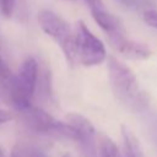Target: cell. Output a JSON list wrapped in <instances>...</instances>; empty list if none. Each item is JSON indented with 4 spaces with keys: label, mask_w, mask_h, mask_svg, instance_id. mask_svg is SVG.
Masks as SVG:
<instances>
[{
    "label": "cell",
    "mask_w": 157,
    "mask_h": 157,
    "mask_svg": "<svg viewBox=\"0 0 157 157\" xmlns=\"http://www.w3.org/2000/svg\"><path fill=\"white\" fill-rule=\"evenodd\" d=\"M76 60L85 66H96L107 59V50L103 42L96 37L83 21H78L75 28Z\"/></svg>",
    "instance_id": "277c9868"
},
{
    "label": "cell",
    "mask_w": 157,
    "mask_h": 157,
    "mask_svg": "<svg viewBox=\"0 0 157 157\" xmlns=\"http://www.w3.org/2000/svg\"><path fill=\"white\" fill-rule=\"evenodd\" d=\"M91 13H92V17L96 21V23L107 34L110 44L119 40L123 37H126V32L123 26V22L117 16L108 12L105 10V7L91 10Z\"/></svg>",
    "instance_id": "52a82bcc"
},
{
    "label": "cell",
    "mask_w": 157,
    "mask_h": 157,
    "mask_svg": "<svg viewBox=\"0 0 157 157\" xmlns=\"http://www.w3.org/2000/svg\"><path fill=\"white\" fill-rule=\"evenodd\" d=\"M119 1L126 7H137V6H140L139 0H119Z\"/></svg>",
    "instance_id": "ac0fdd59"
},
{
    "label": "cell",
    "mask_w": 157,
    "mask_h": 157,
    "mask_svg": "<svg viewBox=\"0 0 157 157\" xmlns=\"http://www.w3.org/2000/svg\"><path fill=\"white\" fill-rule=\"evenodd\" d=\"M38 61L29 56L25 59L16 76H12L9 83V93L12 103L20 110L31 105L38 81Z\"/></svg>",
    "instance_id": "7a4b0ae2"
},
{
    "label": "cell",
    "mask_w": 157,
    "mask_h": 157,
    "mask_svg": "<svg viewBox=\"0 0 157 157\" xmlns=\"http://www.w3.org/2000/svg\"><path fill=\"white\" fill-rule=\"evenodd\" d=\"M86 4L88 5L90 10H94V9H101V7H104L103 5V1L102 0H85Z\"/></svg>",
    "instance_id": "2e32d148"
},
{
    "label": "cell",
    "mask_w": 157,
    "mask_h": 157,
    "mask_svg": "<svg viewBox=\"0 0 157 157\" xmlns=\"http://www.w3.org/2000/svg\"><path fill=\"white\" fill-rule=\"evenodd\" d=\"M29 157H48L42 150H38V148H36V150H33V151H31V153H29Z\"/></svg>",
    "instance_id": "d6986e66"
},
{
    "label": "cell",
    "mask_w": 157,
    "mask_h": 157,
    "mask_svg": "<svg viewBox=\"0 0 157 157\" xmlns=\"http://www.w3.org/2000/svg\"><path fill=\"white\" fill-rule=\"evenodd\" d=\"M148 130L153 142L157 146V114H151L148 117Z\"/></svg>",
    "instance_id": "5bb4252c"
},
{
    "label": "cell",
    "mask_w": 157,
    "mask_h": 157,
    "mask_svg": "<svg viewBox=\"0 0 157 157\" xmlns=\"http://www.w3.org/2000/svg\"><path fill=\"white\" fill-rule=\"evenodd\" d=\"M63 157H71V156H69V155H64Z\"/></svg>",
    "instance_id": "44dd1931"
},
{
    "label": "cell",
    "mask_w": 157,
    "mask_h": 157,
    "mask_svg": "<svg viewBox=\"0 0 157 157\" xmlns=\"http://www.w3.org/2000/svg\"><path fill=\"white\" fill-rule=\"evenodd\" d=\"M108 76L115 98L130 112L141 113L150 107V94L140 87L134 71L115 56H108Z\"/></svg>",
    "instance_id": "6da1fadb"
},
{
    "label": "cell",
    "mask_w": 157,
    "mask_h": 157,
    "mask_svg": "<svg viewBox=\"0 0 157 157\" xmlns=\"http://www.w3.org/2000/svg\"><path fill=\"white\" fill-rule=\"evenodd\" d=\"M0 157H5V155H4V152L1 151V148H0Z\"/></svg>",
    "instance_id": "ffe728a7"
},
{
    "label": "cell",
    "mask_w": 157,
    "mask_h": 157,
    "mask_svg": "<svg viewBox=\"0 0 157 157\" xmlns=\"http://www.w3.org/2000/svg\"><path fill=\"white\" fill-rule=\"evenodd\" d=\"M110 45L124 58L130 60H145L152 54V50L147 44L129 39L128 37H123Z\"/></svg>",
    "instance_id": "ba28073f"
},
{
    "label": "cell",
    "mask_w": 157,
    "mask_h": 157,
    "mask_svg": "<svg viewBox=\"0 0 157 157\" xmlns=\"http://www.w3.org/2000/svg\"><path fill=\"white\" fill-rule=\"evenodd\" d=\"M67 1H75V0H67Z\"/></svg>",
    "instance_id": "7402d4cb"
},
{
    "label": "cell",
    "mask_w": 157,
    "mask_h": 157,
    "mask_svg": "<svg viewBox=\"0 0 157 157\" xmlns=\"http://www.w3.org/2000/svg\"><path fill=\"white\" fill-rule=\"evenodd\" d=\"M16 0H0V13L4 17H10L13 12Z\"/></svg>",
    "instance_id": "7c38bea8"
},
{
    "label": "cell",
    "mask_w": 157,
    "mask_h": 157,
    "mask_svg": "<svg viewBox=\"0 0 157 157\" xmlns=\"http://www.w3.org/2000/svg\"><path fill=\"white\" fill-rule=\"evenodd\" d=\"M144 21L150 26V27H153V28H157V10H146L144 11Z\"/></svg>",
    "instance_id": "4fadbf2b"
},
{
    "label": "cell",
    "mask_w": 157,
    "mask_h": 157,
    "mask_svg": "<svg viewBox=\"0 0 157 157\" xmlns=\"http://www.w3.org/2000/svg\"><path fill=\"white\" fill-rule=\"evenodd\" d=\"M98 156L99 157H124L118 145L107 135H101L98 140Z\"/></svg>",
    "instance_id": "30bf717a"
},
{
    "label": "cell",
    "mask_w": 157,
    "mask_h": 157,
    "mask_svg": "<svg viewBox=\"0 0 157 157\" xmlns=\"http://www.w3.org/2000/svg\"><path fill=\"white\" fill-rule=\"evenodd\" d=\"M12 78L11 71L7 66V64L0 58V87H6L9 88V83Z\"/></svg>",
    "instance_id": "8fae6325"
},
{
    "label": "cell",
    "mask_w": 157,
    "mask_h": 157,
    "mask_svg": "<svg viewBox=\"0 0 157 157\" xmlns=\"http://www.w3.org/2000/svg\"><path fill=\"white\" fill-rule=\"evenodd\" d=\"M66 120L76 131V140L81 145L83 157H98L96 130L93 124L78 113L66 114Z\"/></svg>",
    "instance_id": "8992f818"
},
{
    "label": "cell",
    "mask_w": 157,
    "mask_h": 157,
    "mask_svg": "<svg viewBox=\"0 0 157 157\" xmlns=\"http://www.w3.org/2000/svg\"><path fill=\"white\" fill-rule=\"evenodd\" d=\"M11 157H26V153L21 146H15L11 152Z\"/></svg>",
    "instance_id": "e0dca14e"
},
{
    "label": "cell",
    "mask_w": 157,
    "mask_h": 157,
    "mask_svg": "<svg viewBox=\"0 0 157 157\" xmlns=\"http://www.w3.org/2000/svg\"><path fill=\"white\" fill-rule=\"evenodd\" d=\"M120 131L123 137L124 157H144V151L141 148L140 141L134 134V131L126 125H121Z\"/></svg>",
    "instance_id": "9c48e42d"
},
{
    "label": "cell",
    "mask_w": 157,
    "mask_h": 157,
    "mask_svg": "<svg viewBox=\"0 0 157 157\" xmlns=\"http://www.w3.org/2000/svg\"><path fill=\"white\" fill-rule=\"evenodd\" d=\"M21 112L23 113L26 121L33 130L43 134L64 136L76 140V131L69 123L59 121L47 112L32 105L22 109Z\"/></svg>",
    "instance_id": "5b68a950"
},
{
    "label": "cell",
    "mask_w": 157,
    "mask_h": 157,
    "mask_svg": "<svg viewBox=\"0 0 157 157\" xmlns=\"http://www.w3.org/2000/svg\"><path fill=\"white\" fill-rule=\"evenodd\" d=\"M38 23L43 32L60 45L66 60L74 64L76 61L75 32L71 31L69 23L50 10H42L38 12Z\"/></svg>",
    "instance_id": "3957f363"
},
{
    "label": "cell",
    "mask_w": 157,
    "mask_h": 157,
    "mask_svg": "<svg viewBox=\"0 0 157 157\" xmlns=\"http://www.w3.org/2000/svg\"><path fill=\"white\" fill-rule=\"evenodd\" d=\"M13 119V114L9 110H5V109H0V125L5 124V123H9Z\"/></svg>",
    "instance_id": "9a60e30c"
}]
</instances>
